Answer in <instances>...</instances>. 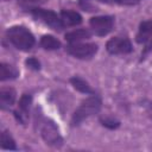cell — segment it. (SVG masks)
<instances>
[{"label": "cell", "instance_id": "obj_1", "mask_svg": "<svg viewBox=\"0 0 152 152\" xmlns=\"http://www.w3.org/2000/svg\"><path fill=\"white\" fill-rule=\"evenodd\" d=\"M8 40L21 51H28L34 45L33 34L24 26H12L6 32Z\"/></svg>", "mask_w": 152, "mask_h": 152}, {"label": "cell", "instance_id": "obj_2", "mask_svg": "<svg viewBox=\"0 0 152 152\" xmlns=\"http://www.w3.org/2000/svg\"><path fill=\"white\" fill-rule=\"evenodd\" d=\"M101 104H102L101 99L97 95L89 96L88 99H86L84 101H82V103L78 106V108L72 114L71 125L72 126H77L83 120H86L87 118H89V116L99 113V110L101 109Z\"/></svg>", "mask_w": 152, "mask_h": 152}, {"label": "cell", "instance_id": "obj_3", "mask_svg": "<svg viewBox=\"0 0 152 152\" xmlns=\"http://www.w3.org/2000/svg\"><path fill=\"white\" fill-rule=\"evenodd\" d=\"M40 134H42V138L44 139V141L50 146L61 147L63 145V138L58 131V127L56 126V124L52 120L48 119L43 122Z\"/></svg>", "mask_w": 152, "mask_h": 152}, {"label": "cell", "instance_id": "obj_4", "mask_svg": "<svg viewBox=\"0 0 152 152\" xmlns=\"http://www.w3.org/2000/svg\"><path fill=\"white\" fill-rule=\"evenodd\" d=\"M65 50L76 58L88 59L97 52V45L94 43H70Z\"/></svg>", "mask_w": 152, "mask_h": 152}, {"label": "cell", "instance_id": "obj_5", "mask_svg": "<svg viewBox=\"0 0 152 152\" xmlns=\"http://www.w3.org/2000/svg\"><path fill=\"white\" fill-rule=\"evenodd\" d=\"M32 14L36 18L40 19L46 25H49L51 28L56 30V31H61L64 27V24L62 21V18H59L53 11L43 10V8H33L32 10Z\"/></svg>", "mask_w": 152, "mask_h": 152}, {"label": "cell", "instance_id": "obj_6", "mask_svg": "<svg viewBox=\"0 0 152 152\" xmlns=\"http://www.w3.org/2000/svg\"><path fill=\"white\" fill-rule=\"evenodd\" d=\"M90 27L97 36H106L109 33L113 28L114 19L113 17L109 15H99V17H93L89 21Z\"/></svg>", "mask_w": 152, "mask_h": 152}, {"label": "cell", "instance_id": "obj_7", "mask_svg": "<svg viewBox=\"0 0 152 152\" xmlns=\"http://www.w3.org/2000/svg\"><path fill=\"white\" fill-rule=\"evenodd\" d=\"M107 51L112 55H125L132 51V44L127 38L114 37L109 39L106 44Z\"/></svg>", "mask_w": 152, "mask_h": 152}, {"label": "cell", "instance_id": "obj_8", "mask_svg": "<svg viewBox=\"0 0 152 152\" xmlns=\"http://www.w3.org/2000/svg\"><path fill=\"white\" fill-rule=\"evenodd\" d=\"M137 42L142 44L146 50H152V20H146L140 24Z\"/></svg>", "mask_w": 152, "mask_h": 152}, {"label": "cell", "instance_id": "obj_9", "mask_svg": "<svg viewBox=\"0 0 152 152\" xmlns=\"http://www.w3.org/2000/svg\"><path fill=\"white\" fill-rule=\"evenodd\" d=\"M31 103H32V96L30 94H24L19 100V108H18V110L14 112V114H15V118L18 119V121H20L21 124L26 122Z\"/></svg>", "mask_w": 152, "mask_h": 152}, {"label": "cell", "instance_id": "obj_10", "mask_svg": "<svg viewBox=\"0 0 152 152\" xmlns=\"http://www.w3.org/2000/svg\"><path fill=\"white\" fill-rule=\"evenodd\" d=\"M61 18L64 25L68 26H75L82 23V17L80 13L75 11H69V10H63L61 12Z\"/></svg>", "mask_w": 152, "mask_h": 152}, {"label": "cell", "instance_id": "obj_11", "mask_svg": "<svg viewBox=\"0 0 152 152\" xmlns=\"http://www.w3.org/2000/svg\"><path fill=\"white\" fill-rule=\"evenodd\" d=\"M15 101V91L12 88H2L0 90V104L1 108H8L11 107Z\"/></svg>", "mask_w": 152, "mask_h": 152}, {"label": "cell", "instance_id": "obj_12", "mask_svg": "<svg viewBox=\"0 0 152 152\" xmlns=\"http://www.w3.org/2000/svg\"><path fill=\"white\" fill-rule=\"evenodd\" d=\"M91 33L86 30V28H78V30H74L71 32H68L65 34V39L69 43H80L82 40H86L88 38H90Z\"/></svg>", "mask_w": 152, "mask_h": 152}, {"label": "cell", "instance_id": "obj_13", "mask_svg": "<svg viewBox=\"0 0 152 152\" xmlns=\"http://www.w3.org/2000/svg\"><path fill=\"white\" fill-rule=\"evenodd\" d=\"M18 76V71L14 66L7 64V63H1L0 64V80L6 81V80H12Z\"/></svg>", "mask_w": 152, "mask_h": 152}, {"label": "cell", "instance_id": "obj_14", "mask_svg": "<svg viewBox=\"0 0 152 152\" xmlns=\"http://www.w3.org/2000/svg\"><path fill=\"white\" fill-rule=\"evenodd\" d=\"M40 45L45 50H57L61 46V42L51 34H45L40 39Z\"/></svg>", "mask_w": 152, "mask_h": 152}, {"label": "cell", "instance_id": "obj_15", "mask_svg": "<svg viewBox=\"0 0 152 152\" xmlns=\"http://www.w3.org/2000/svg\"><path fill=\"white\" fill-rule=\"evenodd\" d=\"M70 82L71 84L74 86V88L81 93H84V94H91L93 93V89L90 88V86L88 84V82H86L84 80L80 78V77H71L70 78Z\"/></svg>", "mask_w": 152, "mask_h": 152}, {"label": "cell", "instance_id": "obj_16", "mask_svg": "<svg viewBox=\"0 0 152 152\" xmlns=\"http://www.w3.org/2000/svg\"><path fill=\"white\" fill-rule=\"evenodd\" d=\"M1 147L4 150H15L17 148L13 138L11 137L10 132H7V131H4L1 133Z\"/></svg>", "mask_w": 152, "mask_h": 152}, {"label": "cell", "instance_id": "obj_17", "mask_svg": "<svg viewBox=\"0 0 152 152\" xmlns=\"http://www.w3.org/2000/svg\"><path fill=\"white\" fill-rule=\"evenodd\" d=\"M100 121H101L102 126H104L107 128H110V129H115L120 126V122L118 120L112 119V118H101Z\"/></svg>", "mask_w": 152, "mask_h": 152}, {"label": "cell", "instance_id": "obj_18", "mask_svg": "<svg viewBox=\"0 0 152 152\" xmlns=\"http://www.w3.org/2000/svg\"><path fill=\"white\" fill-rule=\"evenodd\" d=\"M26 65H27L28 68L33 69V70H39V69H40V63L38 62V59H36V58H33V57L26 59Z\"/></svg>", "mask_w": 152, "mask_h": 152}, {"label": "cell", "instance_id": "obj_19", "mask_svg": "<svg viewBox=\"0 0 152 152\" xmlns=\"http://www.w3.org/2000/svg\"><path fill=\"white\" fill-rule=\"evenodd\" d=\"M80 6L84 11H94V6L91 4V0H80Z\"/></svg>", "mask_w": 152, "mask_h": 152}, {"label": "cell", "instance_id": "obj_20", "mask_svg": "<svg viewBox=\"0 0 152 152\" xmlns=\"http://www.w3.org/2000/svg\"><path fill=\"white\" fill-rule=\"evenodd\" d=\"M140 0H119L120 4H127V5H132V4H135Z\"/></svg>", "mask_w": 152, "mask_h": 152}, {"label": "cell", "instance_id": "obj_21", "mask_svg": "<svg viewBox=\"0 0 152 152\" xmlns=\"http://www.w3.org/2000/svg\"><path fill=\"white\" fill-rule=\"evenodd\" d=\"M100 1H103V2H119V0H100Z\"/></svg>", "mask_w": 152, "mask_h": 152}]
</instances>
